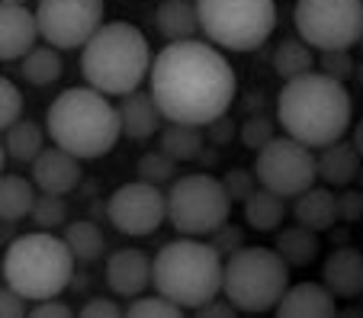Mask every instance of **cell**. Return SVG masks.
Instances as JSON below:
<instances>
[{"label": "cell", "instance_id": "6da1fadb", "mask_svg": "<svg viewBox=\"0 0 363 318\" xmlns=\"http://www.w3.org/2000/svg\"><path fill=\"white\" fill-rule=\"evenodd\" d=\"M151 97L167 123L209 125L235 103V71L219 45L177 39L158 52L148 71Z\"/></svg>", "mask_w": 363, "mask_h": 318}, {"label": "cell", "instance_id": "7a4b0ae2", "mask_svg": "<svg viewBox=\"0 0 363 318\" xmlns=\"http://www.w3.org/2000/svg\"><path fill=\"white\" fill-rule=\"evenodd\" d=\"M277 123L302 145L322 148L344 139V132L354 123V100L344 81L322 71H308L293 81H283L277 97Z\"/></svg>", "mask_w": 363, "mask_h": 318}, {"label": "cell", "instance_id": "3957f363", "mask_svg": "<svg viewBox=\"0 0 363 318\" xmlns=\"http://www.w3.org/2000/svg\"><path fill=\"white\" fill-rule=\"evenodd\" d=\"M45 132L58 148L71 152L81 161L103 158L116 148L123 135L119 106L96 87H68L58 93L45 113Z\"/></svg>", "mask_w": 363, "mask_h": 318}, {"label": "cell", "instance_id": "277c9868", "mask_svg": "<svg viewBox=\"0 0 363 318\" xmlns=\"http://www.w3.org/2000/svg\"><path fill=\"white\" fill-rule=\"evenodd\" d=\"M151 45L132 23H103L81 49V71L90 87L106 97H125L142 87L151 71Z\"/></svg>", "mask_w": 363, "mask_h": 318}, {"label": "cell", "instance_id": "5b68a950", "mask_svg": "<svg viewBox=\"0 0 363 318\" xmlns=\"http://www.w3.org/2000/svg\"><path fill=\"white\" fill-rule=\"evenodd\" d=\"M222 270H225V257L213 244L180 235L155 254L151 286L184 312H196L222 293Z\"/></svg>", "mask_w": 363, "mask_h": 318}, {"label": "cell", "instance_id": "8992f818", "mask_svg": "<svg viewBox=\"0 0 363 318\" xmlns=\"http://www.w3.org/2000/svg\"><path fill=\"white\" fill-rule=\"evenodd\" d=\"M74 254L55 232H29L10 242L4 254V283H10L29 302L55 299L74 280Z\"/></svg>", "mask_w": 363, "mask_h": 318}, {"label": "cell", "instance_id": "52a82bcc", "mask_svg": "<svg viewBox=\"0 0 363 318\" xmlns=\"http://www.w3.org/2000/svg\"><path fill=\"white\" fill-rule=\"evenodd\" d=\"M289 290V263L277 248H238L225 257L222 296L247 315L277 312L283 293Z\"/></svg>", "mask_w": 363, "mask_h": 318}, {"label": "cell", "instance_id": "ba28073f", "mask_svg": "<svg viewBox=\"0 0 363 318\" xmlns=\"http://www.w3.org/2000/svg\"><path fill=\"white\" fill-rule=\"evenodd\" d=\"M196 16L213 45L254 52L277 29V0H196Z\"/></svg>", "mask_w": 363, "mask_h": 318}, {"label": "cell", "instance_id": "9c48e42d", "mask_svg": "<svg viewBox=\"0 0 363 318\" xmlns=\"http://www.w3.org/2000/svg\"><path fill=\"white\" fill-rule=\"evenodd\" d=\"M232 215V196L213 174H184L167 190V222L180 235L209 238Z\"/></svg>", "mask_w": 363, "mask_h": 318}, {"label": "cell", "instance_id": "30bf717a", "mask_svg": "<svg viewBox=\"0 0 363 318\" xmlns=\"http://www.w3.org/2000/svg\"><path fill=\"white\" fill-rule=\"evenodd\" d=\"M293 20L315 52L354 49L363 35V0H296Z\"/></svg>", "mask_w": 363, "mask_h": 318}, {"label": "cell", "instance_id": "8fae6325", "mask_svg": "<svg viewBox=\"0 0 363 318\" xmlns=\"http://www.w3.org/2000/svg\"><path fill=\"white\" fill-rule=\"evenodd\" d=\"M254 174H257V183H261V187L293 200V196H299L302 190H308L318 180L315 152L283 132V135H274V139L257 152Z\"/></svg>", "mask_w": 363, "mask_h": 318}, {"label": "cell", "instance_id": "7c38bea8", "mask_svg": "<svg viewBox=\"0 0 363 318\" xmlns=\"http://www.w3.org/2000/svg\"><path fill=\"white\" fill-rule=\"evenodd\" d=\"M103 0H39V35L58 52L84 49L90 35L103 26Z\"/></svg>", "mask_w": 363, "mask_h": 318}, {"label": "cell", "instance_id": "4fadbf2b", "mask_svg": "<svg viewBox=\"0 0 363 318\" xmlns=\"http://www.w3.org/2000/svg\"><path fill=\"white\" fill-rule=\"evenodd\" d=\"M106 215L119 235L148 238L167 219V193H161L158 183H148V180L123 183L106 200Z\"/></svg>", "mask_w": 363, "mask_h": 318}, {"label": "cell", "instance_id": "5bb4252c", "mask_svg": "<svg viewBox=\"0 0 363 318\" xmlns=\"http://www.w3.org/2000/svg\"><path fill=\"white\" fill-rule=\"evenodd\" d=\"M155 257H148L138 248H119L106 261V286L119 299H135L151 286Z\"/></svg>", "mask_w": 363, "mask_h": 318}, {"label": "cell", "instance_id": "9a60e30c", "mask_svg": "<svg viewBox=\"0 0 363 318\" xmlns=\"http://www.w3.org/2000/svg\"><path fill=\"white\" fill-rule=\"evenodd\" d=\"M39 39L35 13L23 7V0H0V62L23 58Z\"/></svg>", "mask_w": 363, "mask_h": 318}, {"label": "cell", "instance_id": "2e32d148", "mask_svg": "<svg viewBox=\"0 0 363 318\" xmlns=\"http://www.w3.org/2000/svg\"><path fill=\"white\" fill-rule=\"evenodd\" d=\"M33 183L42 193L68 196L81 183V158H74L65 148H42V154L33 161Z\"/></svg>", "mask_w": 363, "mask_h": 318}, {"label": "cell", "instance_id": "e0dca14e", "mask_svg": "<svg viewBox=\"0 0 363 318\" xmlns=\"http://www.w3.org/2000/svg\"><path fill=\"white\" fill-rule=\"evenodd\" d=\"M119 123H123V135L132 142H145L151 135H158L164 129V113L158 110L155 97L142 93V90H132L119 100Z\"/></svg>", "mask_w": 363, "mask_h": 318}, {"label": "cell", "instance_id": "ac0fdd59", "mask_svg": "<svg viewBox=\"0 0 363 318\" xmlns=\"http://www.w3.org/2000/svg\"><path fill=\"white\" fill-rule=\"evenodd\" d=\"M337 312V296L325 283H296L283 293L280 318H331Z\"/></svg>", "mask_w": 363, "mask_h": 318}, {"label": "cell", "instance_id": "d6986e66", "mask_svg": "<svg viewBox=\"0 0 363 318\" xmlns=\"http://www.w3.org/2000/svg\"><path fill=\"white\" fill-rule=\"evenodd\" d=\"M322 283L328 286L337 299L363 296V251H357V248L331 251L322 267Z\"/></svg>", "mask_w": 363, "mask_h": 318}, {"label": "cell", "instance_id": "ffe728a7", "mask_svg": "<svg viewBox=\"0 0 363 318\" xmlns=\"http://www.w3.org/2000/svg\"><path fill=\"white\" fill-rule=\"evenodd\" d=\"M360 152L354 148V142H331V145H322L315 154L318 164V180H325V187H350L360 171Z\"/></svg>", "mask_w": 363, "mask_h": 318}, {"label": "cell", "instance_id": "44dd1931", "mask_svg": "<svg viewBox=\"0 0 363 318\" xmlns=\"http://www.w3.org/2000/svg\"><path fill=\"white\" fill-rule=\"evenodd\" d=\"M293 219L312 232H328L341 215H337V196L328 187H312L293 196Z\"/></svg>", "mask_w": 363, "mask_h": 318}, {"label": "cell", "instance_id": "7402d4cb", "mask_svg": "<svg viewBox=\"0 0 363 318\" xmlns=\"http://www.w3.org/2000/svg\"><path fill=\"white\" fill-rule=\"evenodd\" d=\"M155 26L167 42L177 39H193L199 29L196 16V0H164L155 13Z\"/></svg>", "mask_w": 363, "mask_h": 318}, {"label": "cell", "instance_id": "603a6c76", "mask_svg": "<svg viewBox=\"0 0 363 318\" xmlns=\"http://www.w3.org/2000/svg\"><path fill=\"white\" fill-rule=\"evenodd\" d=\"M286 219V196L267 187H257L245 200V222L257 232H277Z\"/></svg>", "mask_w": 363, "mask_h": 318}, {"label": "cell", "instance_id": "cb8c5ba5", "mask_svg": "<svg viewBox=\"0 0 363 318\" xmlns=\"http://www.w3.org/2000/svg\"><path fill=\"white\" fill-rule=\"evenodd\" d=\"M35 183L20 174H0V222H20L33 212Z\"/></svg>", "mask_w": 363, "mask_h": 318}, {"label": "cell", "instance_id": "d4e9b609", "mask_svg": "<svg viewBox=\"0 0 363 318\" xmlns=\"http://www.w3.org/2000/svg\"><path fill=\"white\" fill-rule=\"evenodd\" d=\"M277 251L289 267H308L318 257V232L306 229V225H286L283 232H277Z\"/></svg>", "mask_w": 363, "mask_h": 318}, {"label": "cell", "instance_id": "484cf974", "mask_svg": "<svg viewBox=\"0 0 363 318\" xmlns=\"http://www.w3.org/2000/svg\"><path fill=\"white\" fill-rule=\"evenodd\" d=\"M65 244L71 248L77 263H94L106 254V238H103L100 225L90 219H77V222H68L65 225Z\"/></svg>", "mask_w": 363, "mask_h": 318}, {"label": "cell", "instance_id": "4316f807", "mask_svg": "<svg viewBox=\"0 0 363 318\" xmlns=\"http://www.w3.org/2000/svg\"><path fill=\"white\" fill-rule=\"evenodd\" d=\"M161 135V152H167L174 161H196L203 154L206 135L203 125H186V123H167L164 129L158 132Z\"/></svg>", "mask_w": 363, "mask_h": 318}, {"label": "cell", "instance_id": "83f0119b", "mask_svg": "<svg viewBox=\"0 0 363 318\" xmlns=\"http://www.w3.org/2000/svg\"><path fill=\"white\" fill-rule=\"evenodd\" d=\"M4 148L13 161H23V164H33L35 158L45 148V132L33 123V119H16L7 132H4Z\"/></svg>", "mask_w": 363, "mask_h": 318}, {"label": "cell", "instance_id": "f1b7e54d", "mask_svg": "<svg viewBox=\"0 0 363 318\" xmlns=\"http://www.w3.org/2000/svg\"><path fill=\"white\" fill-rule=\"evenodd\" d=\"M23 77H26L33 87H48L62 77L65 64H62V55H58L55 45H33V49L23 55Z\"/></svg>", "mask_w": 363, "mask_h": 318}, {"label": "cell", "instance_id": "f546056e", "mask_svg": "<svg viewBox=\"0 0 363 318\" xmlns=\"http://www.w3.org/2000/svg\"><path fill=\"white\" fill-rule=\"evenodd\" d=\"M315 68V49L306 39H283L274 52V71L283 81H293Z\"/></svg>", "mask_w": 363, "mask_h": 318}, {"label": "cell", "instance_id": "4dcf8cb0", "mask_svg": "<svg viewBox=\"0 0 363 318\" xmlns=\"http://www.w3.org/2000/svg\"><path fill=\"white\" fill-rule=\"evenodd\" d=\"M35 229H45V232H55L68 225V200L58 193H39L33 203V212H29Z\"/></svg>", "mask_w": 363, "mask_h": 318}, {"label": "cell", "instance_id": "1f68e13d", "mask_svg": "<svg viewBox=\"0 0 363 318\" xmlns=\"http://www.w3.org/2000/svg\"><path fill=\"white\" fill-rule=\"evenodd\" d=\"M138 180H148V183H167V180H174V174H177V161L171 158L167 152H145L142 158H138Z\"/></svg>", "mask_w": 363, "mask_h": 318}, {"label": "cell", "instance_id": "d6a6232c", "mask_svg": "<svg viewBox=\"0 0 363 318\" xmlns=\"http://www.w3.org/2000/svg\"><path fill=\"white\" fill-rule=\"evenodd\" d=\"M125 315L129 318H180L184 315V309H180L177 302H171L167 296H135L129 302V309H125Z\"/></svg>", "mask_w": 363, "mask_h": 318}, {"label": "cell", "instance_id": "836d02e7", "mask_svg": "<svg viewBox=\"0 0 363 318\" xmlns=\"http://www.w3.org/2000/svg\"><path fill=\"white\" fill-rule=\"evenodd\" d=\"M23 116V93L13 81L0 77V132H7Z\"/></svg>", "mask_w": 363, "mask_h": 318}, {"label": "cell", "instance_id": "e575fe53", "mask_svg": "<svg viewBox=\"0 0 363 318\" xmlns=\"http://www.w3.org/2000/svg\"><path fill=\"white\" fill-rule=\"evenodd\" d=\"M274 135H277V132H274V119H267V116L245 119V123H241V132H238V139L245 142V148H254V152H261V148L267 145Z\"/></svg>", "mask_w": 363, "mask_h": 318}, {"label": "cell", "instance_id": "d590c367", "mask_svg": "<svg viewBox=\"0 0 363 318\" xmlns=\"http://www.w3.org/2000/svg\"><path fill=\"white\" fill-rule=\"evenodd\" d=\"M318 71L328 77H337V81H347L354 74V58H350V49H335V52H318Z\"/></svg>", "mask_w": 363, "mask_h": 318}, {"label": "cell", "instance_id": "8d00e7d4", "mask_svg": "<svg viewBox=\"0 0 363 318\" xmlns=\"http://www.w3.org/2000/svg\"><path fill=\"white\" fill-rule=\"evenodd\" d=\"M222 183H225L228 196H232V203H245L247 196L254 193V190L261 187L257 183V174L254 171H245V167H235V171H228L225 177H222Z\"/></svg>", "mask_w": 363, "mask_h": 318}, {"label": "cell", "instance_id": "74e56055", "mask_svg": "<svg viewBox=\"0 0 363 318\" xmlns=\"http://www.w3.org/2000/svg\"><path fill=\"white\" fill-rule=\"evenodd\" d=\"M209 244H213L222 257H228V254H235L238 248H245V232L225 222V225H219V229L209 235Z\"/></svg>", "mask_w": 363, "mask_h": 318}, {"label": "cell", "instance_id": "f35d334b", "mask_svg": "<svg viewBox=\"0 0 363 318\" xmlns=\"http://www.w3.org/2000/svg\"><path fill=\"white\" fill-rule=\"evenodd\" d=\"M26 302L29 299L20 296L10 283L0 286V318H23L26 315Z\"/></svg>", "mask_w": 363, "mask_h": 318}, {"label": "cell", "instance_id": "ab89813d", "mask_svg": "<svg viewBox=\"0 0 363 318\" xmlns=\"http://www.w3.org/2000/svg\"><path fill=\"white\" fill-rule=\"evenodd\" d=\"M81 315L84 318H119V315H125V309H119V305L106 296H94V299H87Z\"/></svg>", "mask_w": 363, "mask_h": 318}, {"label": "cell", "instance_id": "60d3db41", "mask_svg": "<svg viewBox=\"0 0 363 318\" xmlns=\"http://www.w3.org/2000/svg\"><path fill=\"white\" fill-rule=\"evenodd\" d=\"M337 215H341V222L363 219V193H357V190H347V193L337 196Z\"/></svg>", "mask_w": 363, "mask_h": 318}, {"label": "cell", "instance_id": "b9f144b4", "mask_svg": "<svg viewBox=\"0 0 363 318\" xmlns=\"http://www.w3.org/2000/svg\"><path fill=\"white\" fill-rule=\"evenodd\" d=\"M29 315L33 318H71L74 309L65 305V302H58V296H55V299H42V302H35L33 309H29Z\"/></svg>", "mask_w": 363, "mask_h": 318}, {"label": "cell", "instance_id": "7bdbcfd3", "mask_svg": "<svg viewBox=\"0 0 363 318\" xmlns=\"http://www.w3.org/2000/svg\"><path fill=\"white\" fill-rule=\"evenodd\" d=\"M206 132H209V142H216V145H225L228 139H235V123L225 116H219L216 123L206 125Z\"/></svg>", "mask_w": 363, "mask_h": 318}, {"label": "cell", "instance_id": "ee69618b", "mask_svg": "<svg viewBox=\"0 0 363 318\" xmlns=\"http://www.w3.org/2000/svg\"><path fill=\"white\" fill-rule=\"evenodd\" d=\"M235 312H238V309H235V305L228 302V299H225V302H219V299H209V302H206L203 309H196V315H203V318H209V315H219V318H232Z\"/></svg>", "mask_w": 363, "mask_h": 318}, {"label": "cell", "instance_id": "f6af8a7d", "mask_svg": "<svg viewBox=\"0 0 363 318\" xmlns=\"http://www.w3.org/2000/svg\"><path fill=\"white\" fill-rule=\"evenodd\" d=\"M350 142H354V148L360 152V158H363V119L354 125V135H350Z\"/></svg>", "mask_w": 363, "mask_h": 318}, {"label": "cell", "instance_id": "bcb514c9", "mask_svg": "<svg viewBox=\"0 0 363 318\" xmlns=\"http://www.w3.org/2000/svg\"><path fill=\"white\" fill-rule=\"evenodd\" d=\"M4 154H7V148H4V142H0V174H4Z\"/></svg>", "mask_w": 363, "mask_h": 318}, {"label": "cell", "instance_id": "7dc6e473", "mask_svg": "<svg viewBox=\"0 0 363 318\" xmlns=\"http://www.w3.org/2000/svg\"><path fill=\"white\" fill-rule=\"evenodd\" d=\"M360 49H363V35H360Z\"/></svg>", "mask_w": 363, "mask_h": 318}]
</instances>
